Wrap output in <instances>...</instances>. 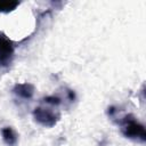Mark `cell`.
Here are the masks:
<instances>
[{"label":"cell","mask_w":146,"mask_h":146,"mask_svg":"<svg viewBox=\"0 0 146 146\" xmlns=\"http://www.w3.org/2000/svg\"><path fill=\"white\" fill-rule=\"evenodd\" d=\"M121 131L124 137L144 143L146 140L145 127L132 115H127L121 121Z\"/></svg>","instance_id":"6da1fadb"},{"label":"cell","mask_w":146,"mask_h":146,"mask_svg":"<svg viewBox=\"0 0 146 146\" xmlns=\"http://www.w3.org/2000/svg\"><path fill=\"white\" fill-rule=\"evenodd\" d=\"M33 117L40 125L44 128H52L59 120V115L57 113L46 107H35L33 111Z\"/></svg>","instance_id":"7a4b0ae2"},{"label":"cell","mask_w":146,"mask_h":146,"mask_svg":"<svg viewBox=\"0 0 146 146\" xmlns=\"http://www.w3.org/2000/svg\"><path fill=\"white\" fill-rule=\"evenodd\" d=\"M15 55L14 43L9 38L0 33V67H7L11 64Z\"/></svg>","instance_id":"3957f363"},{"label":"cell","mask_w":146,"mask_h":146,"mask_svg":"<svg viewBox=\"0 0 146 146\" xmlns=\"http://www.w3.org/2000/svg\"><path fill=\"white\" fill-rule=\"evenodd\" d=\"M13 91L15 95L23 99H31L34 94V87L31 83H17Z\"/></svg>","instance_id":"277c9868"},{"label":"cell","mask_w":146,"mask_h":146,"mask_svg":"<svg viewBox=\"0 0 146 146\" xmlns=\"http://www.w3.org/2000/svg\"><path fill=\"white\" fill-rule=\"evenodd\" d=\"M2 140L8 146H16L18 143V135L11 127H3L1 129Z\"/></svg>","instance_id":"5b68a950"},{"label":"cell","mask_w":146,"mask_h":146,"mask_svg":"<svg viewBox=\"0 0 146 146\" xmlns=\"http://www.w3.org/2000/svg\"><path fill=\"white\" fill-rule=\"evenodd\" d=\"M19 2L16 0H0V13H9L16 9Z\"/></svg>","instance_id":"8992f818"},{"label":"cell","mask_w":146,"mask_h":146,"mask_svg":"<svg viewBox=\"0 0 146 146\" xmlns=\"http://www.w3.org/2000/svg\"><path fill=\"white\" fill-rule=\"evenodd\" d=\"M44 102L48 104H51V105H59L62 100L59 97H56V96H47L44 98Z\"/></svg>","instance_id":"52a82bcc"}]
</instances>
